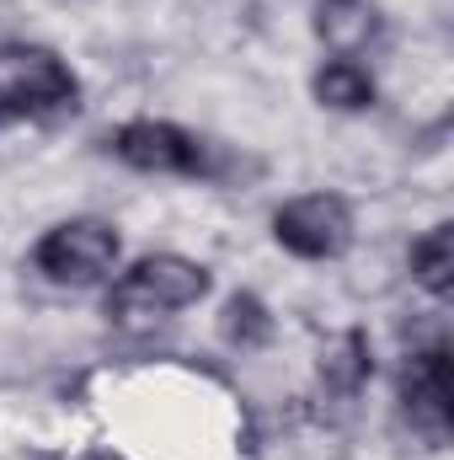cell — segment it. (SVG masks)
Returning a JSON list of instances; mask_svg holds the SVG:
<instances>
[{
	"label": "cell",
	"instance_id": "13",
	"mask_svg": "<svg viewBox=\"0 0 454 460\" xmlns=\"http://www.w3.org/2000/svg\"><path fill=\"white\" fill-rule=\"evenodd\" d=\"M86 460H113V456H86Z\"/></svg>",
	"mask_w": 454,
	"mask_h": 460
},
{
	"label": "cell",
	"instance_id": "6",
	"mask_svg": "<svg viewBox=\"0 0 454 460\" xmlns=\"http://www.w3.org/2000/svg\"><path fill=\"white\" fill-rule=\"evenodd\" d=\"M11 65H16L11 86H16V97H22V108H27L32 123H65V118H75L81 81H75V70L59 54H48V49H16Z\"/></svg>",
	"mask_w": 454,
	"mask_h": 460
},
{
	"label": "cell",
	"instance_id": "7",
	"mask_svg": "<svg viewBox=\"0 0 454 460\" xmlns=\"http://www.w3.org/2000/svg\"><path fill=\"white\" fill-rule=\"evenodd\" d=\"M380 27H385V16L374 0H316V11H310V32L337 59H353L369 43H380Z\"/></svg>",
	"mask_w": 454,
	"mask_h": 460
},
{
	"label": "cell",
	"instance_id": "10",
	"mask_svg": "<svg viewBox=\"0 0 454 460\" xmlns=\"http://www.w3.org/2000/svg\"><path fill=\"white\" fill-rule=\"evenodd\" d=\"M220 338H225L235 353H262V348L278 338V322H273V311L262 305V295L235 289L225 300V311H220Z\"/></svg>",
	"mask_w": 454,
	"mask_h": 460
},
{
	"label": "cell",
	"instance_id": "8",
	"mask_svg": "<svg viewBox=\"0 0 454 460\" xmlns=\"http://www.w3.org/2000/svg\"><path fill=\"white\" fill-rule=\"evenodd\" d=\"M369 375H374V353H369V338L358 332V327H347L337 332L332 343L321 348V385L332 391V396H358L363 385H369Z\"/></svg>",
	"mask_w": 454,
	"mask_h": 460
},
{
	"label": "cell",
	"instance_id": "3",
	"mask_svg": "<svg viewBox=\"0 0 454 460\" xmlns=\"http://www.w3.org/2000/svg\"><path fill=\"white\" fill-rule=\"evenodd\" d=\"M396 402L401 418L412 423V434H423L428 445H444L454 429V375H450V343L412 348L401 375H396Z\"/></svg>",
	"mask_w": 454,
	"mask_h": 460
},
{
	"label": "cell",
	"instance_id": "11",
	"mask_svg": "<svg viewBox=\"0 0 454 460\" xmlns=\"http://www.w3.org/2000/svg\"><path fill=\"white\" fill-rule=\"evenodd\" d=\"M412 284L433 300H444L454 289V226H433L428 235L412 241Z\"/></svg>",
	"mask_w": 454,
	"mask_h": 460
},
{
	"label": "cell",
	"instance_id": "9",
	"mask_svg": "<svg viewBox=\"0 0 454 460\" xmlns=\"http://www.w3.org/2000/svg\"><path fill=\"white\" fill-rule=\"evenodd\" d=\"M310 92L332 113H363V108H374V75L358 59H327L310 75Z\"/></svg>",
	"mask_w": 454,
	"mask_h": 460
},
{
	"label": "cell",
	"instance_id": "4",
	"mask_svg": "<svg viewBox=\"0 0 454 460\" xmlns=\"http://www.w3.org/2000/svg\"><path fill=\"white\" fill-rule=\"evenodd\" d=\"M273 241L289 257L305 262H332L353 246V209L337 193H300L273 209Z\"/></svg>",
	"mask_w": 454,
	"mask_h": 460
},
{
	"label": "cell",
	"instance_id": "2",
	"mask_svg": "<svg viewBox=\"0 0 454 460\" xmlns=\"http://www.w3.org/2000/svg\"><path fill=\"white\" fill-rule=\"evenodd\" d=\"M118 257H123V241L108 220L97 215H75V220H59L38 235L32 246V268L59 284V289H97L118 273Z\"/></svg>",
	"mask_w": 454,
	"mask_h": 460
},
{
	"label": "cell",
	"instance_id": "5",
	"mask_svg": "<svg viewBox=\"0 0 454 460\" xmlns=\"http://www.w3.org/2000/svg\"><path fill=\"white\" fill-rule=\"evenodd\" d=\"M113 155L150 177H204L209 172V145L166 118H128L113 134Z\"/></svg>",
	"mask_w": 454,
	"mask_h": 460
},
{
	"label": "cell",
	"instance_id": "1",
	"mask_svg": "<svg viewBox=\"0 0 454 460\" xmlns=\"http://www.w3.org/2000/svg\"><path fill=\"white\" fill-rule=\"evenodd\" d=\"M214 289V273L182 252H150L139 257L108 295V316L123 327H139V322H161L166 311H188L198 305L204 295Z\"/></svg>",
	"mask_w": 454,
	"mask_h": 460
},
{
	"label": "cell",
	"instance_id": "12",
	"mask_svg": "<svg viewBox=\"0 0 454 460\" xmlns=\"http://www.w3.org/2000/svg\"><path fill=\"white\" fill-rule=\"evenodd\" d=\"M27 108H22V97H16V86L11 81H0V128H11V123H22Z\"/></svg>",
	"mask_w": 454,
	"mask_h": 460
}]
</instances>
